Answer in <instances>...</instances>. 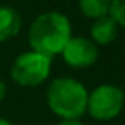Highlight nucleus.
Returning a JSON list of instances; mask_svg holds the SVG:
<instances>
[{
	"label": "nucleus",
	"instance_id": "nucleus-1",
	"mask_svg": "<svg viewBox=\"0 0 125 125\" xmlns=\"http://www.w3.org/2000/svg\"><path fill=\"white\" fill-rule=\"evenodd\" d=\"M71 38V25L65 14L48 11L40 14L29 29V43L32 51L52 59L62 54Z\"/></svg>",
	"mask_w": 125,
	"mask_h": 125
},
{
	"label": "nucleus",
	"instance_id": "nucleus-2",
	"mask_svg": "<svg viewBox=\"0 0 125 125\" xmlns=\"http://www.w3.org/2000/svg\"><path fill=\"white\" fill-rule=\"evenodd\" d=\"M48 106L62 119H79L87 111V90L73 78H57L48 89Z\"/></svg>",
	"mask_w": 125,
	"mask_h": 125
},
{
	"label": "nucleus",
	"instance_id": "nucleus-3",
	"mask_svg": "<svg viewBox=\"0 0 125 125\" xmlns=\"http://www.w3.org/2000/svg\"><path fill=\"white\" fill-rule=\"evenodd\" d=\"M51 71V59L35 51L18 55L11 67V78L22 87H35L46 81Z\"/></svg>",
	"mask_w": 125,
	"mask_h": 125
},
{
	"label": "nucleus",
	"instance_id": "nucleus-4",
	"mask_svg": "<svg viewBox=\"0 0 125 125\" xmlns=\"http://www.w3.org/2000/svg\"><path fill=\"white\" fill-rule=\"evenodd\" d=\"M125 103L122 89L113 84H101L87 98V111L97 120H111L120 114Z\"/></svg>",
	"mask_w": 125,
	"mask_h": 125
},
{
	"label": "nucleus",
	"instance_id": "nucleus-5",
	"mask_svg": "<svg viewBox=\"0 0 125 125\" xmlns=\"http://www.w3.org/2000/svg\"><path fill=\"white\" fill-rule=\"evenodd\" d=\"M62 55L71 68H87L97 62L98 48L92 40L84 37H71L62 51Z\"/></svg>",
	"mask_w": 125,
	"mask_h": 125
},
{
	"label": "nucleus",
	"instance_id": "nucleus-6",
	"mask_svg": "<svg viewBox=\"0 0 125 125\" xmlns=\"http://www.w3.org/2000/svg\"><path fill=\"white\" fill-rule=\"evenodd\" d=\"M117 30H119L117 22L111 16H103V18L95 19V22L90 27V35H92V40L97 44L104 46L116 40Z\"/></svg>",
	"mask_w": 125,
	"mask_h": 125
},
{
	"label": "nucleus",
	"instance_id": "nucleus-7",
	"mask_svg": "<svg viewBox=\"0 0 125 125\" xmlns=\"http://www.w3.org/2000/svg\"><path fill=\"white\" fill-rule=\"evenodd\" d=\"M21 14L11 6L0 5V41H6L16 37L21 30Z\"/></svg>",
	"mask_w": 125,
	"mask_h": 125
},
{
	"label": "nucleus",
	"instance_id": "nucleus-8",
	"mask_svg": "<svg viewBox=\"0 0 125 125\" xmlns=\"http://www.w3.org/2000/svg\"><path fill=\"white\" fill-rule=\"evenodd\" d=\"M111 0H79V10L85 18L98 19L108 16Z\"/></svg>",
	"mask_w": 125,
	"mask_h": 125
},
{
	"label": "nucleus",
	"instance_id": "nucleus-9",
	"mask_svg": "<svg viewBox=\"0 0 125 125\" xmlns=\"http://www.w3.org/2000/svg\"><path fill=\"white\" fill-rule=\"evenodd\" d=\"M109 14L117 22V25L125 27V0H111Z\"/></svg>",
	"mask_w": 125,
	"mask_h": 125
},
{
	"label": "nucleus",
	"instance_id": "nucleus-10",
	"mask_svg": "<svg viewBox=\"0 0 125 125\" xmlns=\"http://www.w3.org/2000/svg\"><path fill=\"white\" fill-rule=\"evenodd\" d=\"M59 125H83L78 119H63Z\"/></svg>",
	"mask_w": 125,
	"mask_h": 125
},
{
	"label": "nucleus",
	"instance_id": "nucleus-11",
	"mask_svg": "<svg viewBox=\"0 0 125 125\" xmlns=\"http://www.w3.org/2000/svg\"><path fill=\"white\" fill-rule=\"evenodd\" d=\"M5 95H6V85H5V83H3L2 79H0V101L5 98Z\"/></svg>",
	"mask_w": 125,
	"mask_h": 125
},
{
	"label": "nucleus",
	"instance_id": "nucleus-12",
	"mask_svg": "<svg viewBox=\"0 0 125 125\" xmlns=\"http://www.w3.org/2000/svg\"><path fill=\"white\" fill-rule=\"evenodd\" d=\"M0 125H11L8 122V120H5V119H0Z\"/></svg>",
	"mask_w": 125,
	"mask_h": 125
}]
</instances>
